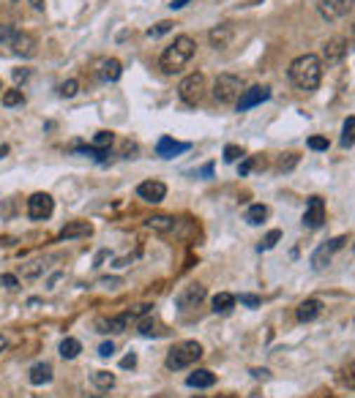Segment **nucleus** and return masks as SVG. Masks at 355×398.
I'll return each instance as SVG.
<instances>
[{
    "label": "nucleus",
    "instance_id": "obj_26",
    "mask_svg": "<svg viewBox=\"0 0 355 398\" xmlns=\"http://www.w3.org/2000/svg\"><path fill=\"white\" fill-rule=\"evenodd\" d=\"M79 352H82V344H79L76 338H63V341H60V357H63V360H74Z\"/></svg>",
    "mask_w": 355,
    "mask_h": 398
},
{
    "label": "nucleus",
    "instance_id": "obj_42",
    "mask_svg": "<svg viewBox=\"0 0 355 398\" xmlns=\"http://www.w3.org/2000/svg\"><path fill=\"white\" fill-rule=\"evenodd\" d=\"M121 366H123V369H134V366H137V355H126V357L121 360Z\"/></svg>",
    "mask_w": 355,
    "mask_h": 398
},
{
    "label": "nucleus",
    "instance_id": "obj_31",
    "mask_svg": "<svg viewBox=\"0 0 355 398\" xmlns=\"http://www.w3.org/2000/svg\"><path fill=\"white\" fill-rule=\"evenodd\" d=\"M44 273V262L41 259H36V262H27L25 268H22V275L25 278H36V275Z\"/></svg>",
    "mask_w": 355,
    "mask_h": 398
},
{
    "label": "nucleus",
    "instance_id": "obj_21",
    "mask_svg": "<svg viewBox=\"0 0 355 398\" xmlns=\"http://www.w3.org/2000/svg\"><path fill=\"white\" fill-rule=\"evenodd\" d=\"M131 322V314H121V317H109V320H102L99 322V330L102 333H123Z\"/></svg>",
    "mask_w": 355,
    "mask_h": 398
},
{
    "label": "nucleus",
    "instance_id": "obj_44",
    "mask_svg": "<svg viewBox=\"0 0 355 398\" xmlns=\"http://www.w3.org/2000/svg\"><path fill=\"white\" fill-rule=\"evenodd\" d=\"M295 161H298V158H295V156H290V158H287V161H284V158H281L279 170H290V167H295Z\"/></svg>",
    "mask_w": 355,
    "mask_h": 398
},
{
    "label": "nucleus",
    "instance_id": "obj_15",
    "mask_svg": "<svg viewBox=\"0 0 355 398\" xmlns=\"http://www.w3.org/2000/svg\"><path fill=\"white\" fill-rule=\"evenodd\" d=\"M137 194L145 199V202L159 205L161 199L167 197V186H164L161 180H145V183H140V186H137Z\"/></svg>",
    "mask_w": 355,
    "mask_h": 398
},
{
    "label": "nucleus",
    "instance_id": "obj_24",
    "mask_svg": "<svg viewBox=\"0 0 355 398\" xmlns=\"http://www.w3.org/2000/svg\"><path fill=\"white\" fill-rule=\"evenodd\" d=\"M265 219H268V207H265V205H252V207L246 210V224L260 226Z\"/></svg>",
    "mask_w": 355,
    "mask_h": 398
},
{
    "label": "nucleus",
    "instance_id": "obj_51",
    "mask_svg": "<svg viewBox=\"0 0 355 398\" xmlns=\"http://www.w3.org/2000/svg\"><path fill=\"white\" fill-rule=\"evenodd\" d=\"M6 347H8V341H6L3 336H0V352H6Z\"/></svg>",
    "mask_w": 355,
    "mask_h": 398
},
{
    "label": "nucleus",
    "instance_id": "obj_37",
    "mask_svg": "<svg viewBox=\"0 0 355 398\" xmlns=\"http://www.w3.org/2000/svg\"><path fill=\"white\" fill-rule=\"evenodd\" d=\"M170 27H173V22H159L156 27H151V30H148V36H151V39H159V36H164Z\"/></svg>",
    "mask_w": 355,
    "mask_h": 398
},
{
    "label": "nucleus",
    "instance_id": "obj_16",
    "mask_svg": "<svg viewBox=\"0 0 355 398\" xmlns=\"http://www.w3.org/2000/svg\"><path fill=\"white\" fill-rule=\"evenodd\" d=\"M189 148H192L189 142H175L173 137H161L159 145H156V153H159L161 158H175L178 153H186Z\"/></svg>",
    "mask_w": 355,
    "mask_h": 398
},
{
    "label": "nucleus",
    "instance_id": "obj_27",
    "mask_svg": "<svg viewBox=\"0 0 355 398\" xmlns=\"http://www.w3.org/2000/svg\"><path fill=\"white\" fill-rule=\"evenodd\" d=\"M93 385H96V387H102V390H109V387H115V373L96 371V373H93Z\"/></svg>",
    "mask_w": 355,
    "mask_h": 398
},
{
    "label": "nucleus",
    "instance_id": "obj_39",
    "mask_svg": "<svg viewBox=\"0 0 355 398\" xmlns=\"http://www.w3.org/2000/svg\"><path fill=\"white\" fill-rule=\"evenodd\" d=\"M309 148L312 150H328V139H326V137H312V139H309Z\"/></svg>",
    "mask_w": 355,
    "mask_h": 398
},
{
    "label": "nucleus",
    "instance_id": "obj_41",
    "mask_svg": "<svg viewBox=\"0 0 355 398\" xmlns=\"http://www.w3.org/2000/svg\"><path fill=\"white\" fill-rule=\"evenodd\" d=\"M112 352H115V344H112V341H107V344L99 347V355H102V357H112Z\"/></svg>",
    "mask_w": 355,
    "mask_h": 398
},
{
    "label": "nucleus",
    "instance_id": "obj_46",
    "mask_svg": "<svg viewBox=\"0 0 355 398\" xmlns=\"http://www.w3.org/2000/svg\"><path fill=\"white\" fill-rule=\"evenodd\" d=\"M189 3H192V0H173V3H170V8H183V6H189Z\"/></svg>",
    "mask_w": 355,
    "mask_h": 398
},
{
    "label": "nucleus",
    "instance_id": "obj_29",
    "mask_svg": "<svg viewBox=\"0 0 355 398\" xmlns=\"http://www.w3.org/2000/svg\"><path fill=\"white\" fill-rule=\"evenodd\" d=\"M112 142H115V134H112V131H99V134L93 137V148H99V150H107Z\"/></svg>",
    "mask_w": 355,
    "mask_h": 398
},
{
    "label": "nucleus",
    "instance_id": "obj_36",
    "mask_svg": "<svg viewBox=\"0 0 355 398\" xmlns=\"http://www.w3.org/2000/svg\"><path fill=\"white\" fill-rule=\"evenodd\" d=\"M14 30H17V27H14V25H8V22H3V25H0V44H6V47H8V41H11V36H14Z\"/></svg>",
    "mask_w": 355,
    "mask_h": 398
},
{
    "label": "nucleus",
    "instance_id": "obj_50",
    "mask_svg": "<svg viewBox=\"0 0 355 398\" xmlns=\"http://www.w3.org/2000/svg\"><path fill=\"white\" fill-rule=\"evenodd\" d=\"M30 6H33V11H44V0H30Z\"/></svg>",
    "mask_w": 355,
    "mask_h": 398
},
{
    "label": "nucleus",
    "instance_id": "obj_17",
    "mask_svg": "<svg viewBox=\"0 0 355 398\" xmlns=\"http://www.w3.org/2000/svg\"><path fill=\"white\" fill-rule=\"evenodd\" d=\"M93 232V226L88 224V221H72V224H66L60 229V235H58V240H74V238H88Z\"/></svg>",
    "mask_w": 355,
    "mask_h": 398
},
{
    "label": "nucleus",
    "instance_id": "obj_53",
    "mask_svg": "<svg viewBox=\"0 0 355 398\" xmlns=\"http://www.w3.org/2000/svg\"><path fill=\"white\" fill-rule=\"evenodd\" d=\"M0 90H3V85H0Z\"/></svg>",
    "mask_w": 355,
    "mask_h": 398
},
{
    "label": "nucleus",
    "instance_id": "obj_5",
    "mask_svg": "<svg viewBox=\"0 0 355 398\" xmlns=\"http://www.w3.org/2000/svg\"><path fill=\"white\" fill-rule=\"evenodd\" d=\"M178 96H180L183 104L197 107L205 96V74L203 71H194V74L183 76V82L178 85Z\"/></svg>",
    "mask_w": 355,
    "mask_h": 398
},
{
    "label": "nucleus",
    "instance_id": "obj_6",
    "mask_svg": "<svg viewBox=\"0 0 355 398\" xmlns=\"http://www.w3.org/2000/svg\"><path fill=\"white\" fill-rule=\"evenodd\" d=\"M353 8H355V0H320V3H317L320 17L328 20V22H336V20L347 17Z\"/></svg>",
    "mask_w": 355,
    "mask_h": 398
},
{
    "label": "nucleus",
    "instance_id": "obj_14",
    "mask_svg": "<svg viewBox=\"0 0 355 398\" xmlns=\"http://www.w3.org/2000/svg\"><path fill=\"white\" fill-rule=\"evenodd\" d=\"M208 39H210L213 50H227L229 44H232V39H235V27L229 25V22H222V25H216L208 33Z\"/></svg>",
    "mask_w": 355,
    "mask_h": 398
},
{
    "label": "nucleus",
    "instance_id": "obj_40",
    "mask_svg": "<svg viewBox=\"0 0 355 398\" xmlns=\"http://www.w3.org/2000/svg\"><path fill=\"white\" fill-rule=\"evenodd\" d=\"M20 281H17V275H0V287L3 289H14Z\"/></svg>",
    "mask_w": 355,
    "mask_h": 398
},
{
    "label": "nucleus",
    "instance_id": "obj_34",
    "mask_svg": "<svg viewBox=\"0 0 355 398\" xmlns=\"http://www.w3.org/2000/svg\"><path fill=\"white\" fill-rule=\"evenodd\" d=\"M353 128H355V118H347V121H344V134H342V145H344V148L353 142Z\"/></svg>",
    "mask_w": 355,
    "mask_h": 398
},
{
    "label": "nucleus",
    "instance_id": "obj_3",
    "mask_svg": "<svg viewBox=\"0 0 355 398\" xmlns=\"http://www.w3.org/2000/svg\"><path fill=\"white\" fill-rule=\"evenodd\" d=\"M200 357H203V347H200L197 341H183V344H178V347L170 349V355H167L164 363H167L170 371H180V369L194 366Z\"/></svg>",
    "mask_w": 355,
    "mask_h": 398
},
{
    "label": "nucleus",
    "instance_id": "obj_35",
    "mask_svg": "<svg viewBox=\"0 0 355 398\" xmlns=\"http://www.w3.org/2000/svg\"><path fill=\"white\" fill-rule=\"evenodd\" d=\"M241 156H243V150L238 148V145H227V148H225V161H227V164H235Z\"/></svg>",
    "mask_w": 355,
    "mask_h": 398
},
{
    "label": "nucleus",
    "instance_id": "obj_28",
    "mask_svg": "<svg viewBox=\"0 0 355 398\" xmlns=\"http://www.w3.org/2000/svg\"><path fill=\"white\" fill-rule=\"evenodd\" d=\"M0 101H3V107H20V104H25V96H22V90L14 88V90H6Z\"/></svg>",
    "mask_w": 355,
    "mask_h": 398
},
{
    "label": "nucleus",
    "instance_id": "obj_4",
    "mask_svg": "<svg viewBox=\"0 0 355 398\" xmlns=\"http://www.w3.org/2000/svg\"><path fill=\"white\" fill-rule=\"evenodd\" d=\"M243 90V79L235 74H219L213 82V99L219 104H238Z\"/></svg>",
    "mask_w": 355,
    "mask_h": 398
},
{
    "label": "nucleus",
    "instance_id": "obj_54",
    "mask_svg": "<svg viewBox=\"0 0 355 398\" xmlns=\"http://www.w3.org/2000/svg\"><path fill=\"white\" fill-rule=\"evenodd\" d=\"M14 3H17V0H14Z\"/></svg>",
    "mask_w": 355,
    "mask_h": 398
},
{
    "label": "nucleus",
    "instance_id": "obj_7",
    "mask_svg": "<svg viewBox=\"0 0 355 398\" xmlns=\"http://www.w3.org/2000/svg\"><path fill=\"white\" fill-rule=\"evenodd\" d=\"M52 210H55V202L44 191H39V194H33V197L27 199V216L33 221H47L52 216Z\"/></svg>",
    "mask_w": 355,
    "mask_h": 398
},
{
    "label": "nucleus",
    "instance_id": "obj_1",
    "mask_svg": "<svg viewBox=\"0 0 355 398\" xmlns=\"http://www.w3.org/2000/svg\"><path fill=\"white\" fill-rule=\"evenodd\" d=\"M290 82L304 90V93H314L323 82V60L317 55H301L290 63Z\"/></svg>",
    "mask_w": 355,
    "mask_h": 398
},
{
    "label": "nucleus",
    "instance_id": "obj_43",
    "mask_svg": "<svg viewBox=\"0 0 355 398\" xmlns=\"http://www.w3.org/2000/svg\"><path fill=\"white\" fill-rule=\"evenodd\" d=\"M241 303H246V306H260V298H254V295H241Z\"/></svg>",
    "mask_w": 355,
    "mask_h": 398
},
{
    "label": "nucleus",
    "instance_id": "obj_49",
    "mask_svg": "<svg viewBox=\"0 0 355 398\" xmlns=\"http://www.w3.org/2000/svg\"><path fill=\"white\" fill-rule=\"evenodd\" d=\"M27 74H30V71H25V69L20 71V69H17V71H14V79H17V82H22V79H27Z\"/></svg>",
    "mask_w": 355,
    "mask_h": 398
},
{
    "label": "nucleus",
    "instance_id": "obj_11",
    "mask_svg": "<svg viewBox=\"0 0 355 398\" xmlns=\"http://www.w3.org/2000/svg\"><path fill=\"white\" fill-rule=\"evenodd\" d=\"M323 224H326V202L320 197H312L306 202L304 226H309V229H320Z\"/></svg>",
    "mask_w": 355,
    "mask_h": 398
},
{
    "label": "nucleus",
    "instance_id": "obj_19",
    "mask_svg": "<svg viewBox=\"0 0 355 398\" xmlns=\"http://www.w3.org/2000/svg\"><path fill=\"white\" fill-rule=\"evenodd\" d=\"M320 311H323V303H320L317 298H309L298 306V311H295V314H298V320H301V322H312V320H317V317H320Z\"/></svg>",
    "mask_w": 355,
    "mask_h": 398
},
{
    "label": "nucleus",
    "instance_id": "obj_30",
    "mask_svg": "<svg viewBox=\"0 0 355 398\" xmlns=\"http://www.w3.org/2000/svg\"><path fill=\"white\" fill-rule=\"evenodd\" d=\"M140 333L151 338V336H159L161 330H159V322H156L153 317H148V320H142V322H140Z\"/></svg>",
    "mask_w": 355,
    "mask_h": 398
},
{
    "label": "nucleus",
    "instance_id": "obj_23",
    "mask_svg": "<svg viewBox=\"0 0 355 398\" xmlns=\"http://www.w3.org/2000/svg\"><path fill=\"white\" fill-rule=\"evenodd\" d=\"M175 224L178 221L173 219V216H151V219H148V226L156 229V232H173Z\"/></svg>",
    "mask_w": 355,
    "mask_h": 398
},
{
    "label": "nucleus",
    "instance_id": "obj_48",
    "mask_svg": "<svg viewBox=\"0 0 355 398\" xmlns=\"http://www.w3.org/2000/svg\"><path fill=\"white\" fill-rule=\"evenodd\" d=\"M254 379H268V371H265V369H254Z\"/></svg>",
    "mask_w": 355,
    "mask_h": 398
},
{
    "label": "nucleus",
    "instance_id": "obj_10",
    "mask_svg": "<svg viewBox=\"0 0 355 398\" xmlns=\"http://www.w3.org/2000/svg\"><path fill=\"white\" fill-rule=\"evenodd\" d=\"M271 99V88H265V85H254V88H246L243 93H241V99H238V112H246V109H252L257 104H262V101Z\"/></svg>",
    "mask_w": 355,
    "mask_h": 398
},
{
    "label": "nucleus",
    "instance_id": "obj_12",
    "mask_svg": "<svg viewBox=\"0 0 355 398\" xmlns=\"http://www.w3.org/2000/svg\"><path fill=\"white\" fill-rule=\"evenodd\" d=\"M342 246H344V238H333L328 243H323L320 249L312 254V268H314V270H323V268L330 262V256L342 249Z\"/></svg>",
    "mask_w": 355,
    "mask_h": 398
},
{
    "label": "nucleus",
    "instance_id": "obj_18",
    "mask_svg": "<svg viewBox=\"0 0 355 398\" xmlns=\"http://www.w3.org/2000/svg\"><path fill=\"white\" fill-rule=\"evenodd\" d=\"M123 74V69H121V60H115V57H107L99 63V76H102L104 82H118Z\"/></svg>",
    "mask_w": 355,
    "mask_h": 398
},
{
    "label": "nucleus",
    "instance_id": "obj_2",
    "mask_svg": "<svg viewBox=\"0 0 355 398\" xmlns=\"http://www.w3.org/2000/svg\"><path fill=\"white\" fill-rule=\"evenodd\" d=\"M194 52H197V44H194V39H192V36H178L175 41L161 52L159 66H161V71H164V74H178V71H183V69H186V63L194 57Z\"/></svg>",
    "mask_w": 355,
    "mask_h": 398
},
{
    "label": "nucleus",
    "instance_id": "obj_13",
    "mask_svg": "<svg viewBox=\"0 0 355 398\" xmlns=\"http://www.w3.org/2000/svg\"><path fill=\"white\" fill-rule=\"evenodd\" d=\"M344 55H347V39H344V36H333V39L326 41V47H323V60H326L328 66L339 63Z\"/></svg>",
    "mask_w": 355,
    "mask_h": 398
},
{
    "label": "nucleus",
    "instance_id": "obj_33",
    "mask_svg": "<svg viewBox=\"0 0 355 398\" xmlns=\"http://www.w3.org/2000/svg\"><path fill=\"white\" fill-rule=\"evenodd\" d=\"M76 90H79V82H76V79H69V82H63V85H60V96H63V99L76 96Z\"/></svg>",
    "mask_w": 355,
    "mask_h": 398
},
{
    "label": "nucleus",
    "instance_id": "obj_20",
    "mask_svg": "<svg viewBox=\"0 0 355 398\" xmlns=\"http://www.w3.org/2000/svg\"><path fill=\"white\" fill-rule=\"evenodd\" d=\"M213 382H216V376H213V371H208V369H197L194 373L186 376V385H189V387H197V390L213 387Z\"/></svg>",
    "mask_w": 355,
    "mask_h": 398
},
{
    "label": "nucleus",
    "instance_id": "obj_9",
    "mask_svg": "<svg viewBox=\"0 0 355 398\" xmlns=\"http://www.w3.org/2000/svg\"><path fill=\"white\" fill-rule=\"evenodd\" d=\"M205 295H208V292H205L203 284H189V287H183V289L178 292L175 303L180 311H192V308H197V306L203 303Z\"/></svg>",
    "mask_w": 355,
    "mask_h": 398
},
{
    "label": "nucleus",
    "instance_id": "obj_38",
    "mask_svg": "<svg viewBox=\"0 0 355 398\" xmlns=\"http://www.w3.org/2000/svg\"><path fill=\"white\" fill-rule=\"evenodd\" d=\"M342 382H344L347 387H355V363H350V366L344 369V376H342Z\"/></svg>",
    "mask_w": 355,
    "mask_h": 398
},
{
    "label": "nucleus",
    "instance_id": "obj_45",
    "mask_svg": "<svg viewBox=\"0 0 355 398\" xmlns=\"http://www.w3.org/2000/svg\"><path fill=\"white\" fill-rule=\"evenodd\" d=\"M252 167H254V161H252V158H246V161L241 164V174H249V172H252Z\"/></svg>",
    "mask_w": 355,
    "mask_h": 398
},
{
    "label": "nucleus",
    "instance_id": "obj_8",
    "mask_svg": "<svg viewBox=\"0 0 355 398\" xmlns=\"http://www.w3.org/2000/svg\"><path fill=\"white\" fill-rule=\"evenodd\" d=\"M8 47L14 55H20V57H33L36 55V47H39V41H36V36L33 33H27V30H14V36H11V41H8Z\"/></svg>",
    "mask_w": 355,
    "mask_h": 398
},
{
    "label": "nucleus",
    "instance_id": "obj_47",
    "mask_svg": "<svg viewBox=\"0 0 355 398\" xmlns=\"http://www.w3.org/2000/svg\"><path fill=\"white\" fill-rule=\"evenodd\" d=\"M118 284H121L118 278H104L102 281V287H109V289H112V287H118Z\"/></svg>",
    "mask_w": 355,
    "mask_h": 398
},
{
    "label": "nucleus",
    "instance_id": "obj_32",
    "mask_svg": "<svg viewBox=\"0 0 355 398\" xmlns=\"http://www.w3.org/2000/svg\"><path fill=\"white\" fill-rule=\"evenodd\" d=\"M281 240V232L279 229H271V232H268V235H265V240H262V243H260V251H268V249H274V246H276V243H279Z\"/></svg>",
    "mask_w": 355,
    "mask_h": 398
},
{
    "label": "nucleus",
    "instance_id": "obj_22",
    "mask_svg": "<svg viewBox=\"0 0 355 398\" xmlns=\"http://www.w3.org/2000/svg\"><path fill=\"white\" fill-rule=\"evenodd\" d=\"M30 382H33V385H50L52 382L50 363H36V366L30 369Z\"/></svg>",
    "mask_w": 355,
    "mask_h": 398
},
{
    "label": "nucleus",
    "instance_id": "obj_52",
    "mask_svg": "<svg viewBox=\"0 0 355 398\" xmlns=\"http://www.w3.org/2000/svg\"><path fill=\"white\" fill-rule=\"evenodd\" d=\"M350 41L355 44V25H353V30H350Z\"/></svg>",
    "mask_w": 355,
    "mask_h": 398
},
{
    "label": "nucleus",
    "instance_id": "obj_25",
    "mask_svg": "<svg viewBox=\"0 0 355 398\" xmlns=\"http://www.w3.org/2000/svg\"><path fill=\"white\" fill-rule=\"evenodd\" d=\"M232 306H235V295H229V292H219L213 298V311L216 314H227V311H232Z\"/></svg>",
    "mask_w": 355,
    "mask_h": 398
}]
</instances>
